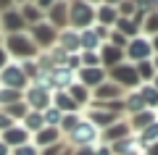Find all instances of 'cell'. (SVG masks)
Wrapping results in <instances>:
<instances>
[{
    "label": "cell",
    "mask_w": 158,
    "mask_h": 155,
    "mask_svg": "<svg viewBox=\"0 0 158 155\" xmlns=\"http://www.w3.org/2000/svg\"><path fill=\"white\" fill-rule=\"evenodd\" d=\"M3 47H6L8 58L11 61H34V58L40 55L37 45L32 42V37H29V32H21V34H6V39H3Z\"/></svg>",
    "instance_id": "6da1fadb"
},
{
    "label": "cell",
    "mask_w": 158,
    "mask_h": 155,
    "mask_svg": "<svg viewBox=\"0 0 158 155\" xmlns=\"http://www.w3.org/2000/svg\"><path fill=\"white\" fill-rule=\"evenodd\" d=\"M63 139H66L74 150H79V147H95V145L100 142V129H98L92 121H87L85 113H82L79 124H77V126H74Z\"/></svg>",
    "instance_id": "7a4b0ae2"
},
{
    "label": "cell",
    "mask_w": 158,
    "mask_h": 155,
    "mask_svg": "<svg viewBox=\"0 0 158 155\" xmlns=\"http://www.w3.org/2000/svg\"><path fill=\"white\" fill-rule=\"evenodd\" d=\"M95 11L98 6H90L87 0H71L69 3V27L82 32V29L95 27Z\"/></svg>",
    "instance_id": "3957f363"
},
{
    "label": "cell",
    "mask_w": 158,
    "mask_h": 155,
    "mask_svg": "<svg viewBox=\"0 0 158 155\" xmlns=\"http://www.w3.org/2000/svg\"><path fill=\"white\" fill-rule=\"evenodd\" d=\"M24 103L29 105V111H48L53 105V89L42 82H29V87L24 89Z\"/></svg>",
    "instance_id": "277c9868"
},
{
    "label": "cell",
    "mask_w": 158,
    "mask_h": 155,
    "mask_svg": "<svg viewBox=\"0 0 158 155\" xmlns=\"http://www.w3.org/2000/svg\"><path fill=\"white\" fill-rule=\"evenodd\" d=\"M108 79H111L113 84H118L124 92H129V89H137V87L142 84V82H140V76H137L135 63H129V61H124V63H118V66L108 68Z\"/></svg>",
    "instance_id": "5b68a950"
},
{
    "label": "cell",
    "mask_w": 158,
    "mask_h": 155,
    "mask_svg": "<svg viewBox=\"0 0 158 155\" xmlns=\"http://www.w3.org/2000/svg\"><path fill=\"white\" fill-rule=\"evenodd\" d=\"M0 84L6 89H19V92H24V89L29 87V79H27V74H24V66L19 61H8L6 68H0Z\"/></svg>",
    "instance_id": "8992f818"
},
{
    "label": "cell",
    "mask_w": 158,
    "mask_h": 155,
    "mask_svg": "<svg viewBox=\"0 0 158 155\" xmlns=\"http://www.w3.org/2000/svg\"><path fill=\"white\" fill-rule=\"evenodd\" d=\"M27 32H29V37H32V42L37 45L40 53H45V50H50V47H56V45H58V29L50 27L48 21L34 24V27H29Z\"/></svg>",
    "instance_id": "52a82bcc"
},
{
    "label": "cell",
    "mask_w": 158,
    "mask_h": 155,
    "mask_svg": "<svg viewBox=\"0 0 158 155\" xmlns=\"http://www.w3.org/2000/svg\"><path fill=\"white\" fill-rule=\"evenodd\" d=\"M124 55L129 63H142V61H153V45H150V37L140 34V37L129 39V45L124 47Z\"/></svg>",
    "instance_id": "ba28073f"
},
{
    "label": "cell",
    "mask_w": 158,
    "mask_h": 155,
    "mask_svg": "<svg viewBox=\"0 0 158 155\" xmlns=\"http://www.w3.org/2000/svg\"><path fill=\"white\" fill-rule=\"evenodd\" d=\"M27 29L29 27H27V21H24L19 6H13V8H8V11L0 13V32H3V37H6V34H21V32H27Z\"/></svg>",
    "instance_id": "9c48e42d"
},
{
    "label": "cell",
    "mask_w": 158,
    "mask_h": 155,
    "mask_svg": "<svg viewBox=\"0 0 158 155\" xmlns=\"http://www.w3.org/2000/svg\"><path fill=\"white\" fill-rule=\"evenodd\" d=\"M127 137H132V126H129L127 118H118L116 124H111L108 129L100 132V142H106V145H116V142H121Z\"/></svg>",
    "instance_id": "30bf717a"
},
{
    "label": "cell",
    "mask_w": 158,
    "mask_h": 155,
    "mask_svg": "<svg viewBox=\"0 0 158 155\" xmlns=\"http://www.w3.org/2000/svg\"><path fill=\"white\" fill-rule=\"evenodd\" d=\"M124 95L127 92L118 87V84H113L111 79H106L100 87L92 89V100H95V103H116V100H124Z\"/></svg>",
    "instance_id": "8fae6325"
},
{
    "label": "cell",
    "mask_w": 158,
    "mask_h": 155,
    "mask_svg": "<svg viewBox=\"0 0 158 155\" xmlns=\"http://www.w3.org/2000/svg\"><path fill=\"white\" fill-rule=\"evenodd\" d=\"M108 79V71L103 66H92V68H79L77 71V82L79 84H85L87 89H95V87H100L103 82Z\"/></svg>",
    "instance_id": "7c38bea8"
},
{
    "label": "cell",
    "mask_w": 158,
    "mask_h": 155,
    "mask_svg": "<svg viewBox=\"0 0 158 155\" xmlns=\"http://www.w3.org/2000/svg\"><path fill=\"white\" fill-rule=\"evenodd\" d=\"M98 55H100V66L106 68V71L127 61L124 50H121V47H116V45H111V42H103V45H100V50H98Z\"/></svg>",
    "instance_id": "4fadbf2b"
},
{
    "label": "cell",
    "mask_w": 158,
    "mask_h": 155,
    "mask_svg": "<svg viewBox=\"0 0 158 155\" xmlns=\"http://www.w3.org/2000/svg\"><path fill=\"white\" fill-rule=\"evenodd\" d=\"M45 21L50 27H56L58 32L61 29H69V0H58L56 6L45 13Z\"/></svg>",
    "instance_id": "5bb4252c"
},
{
    "label": "cell",
    "mask_w": 158,
    "mask_h": 155,
    "mask_svg": "<svg viewBox=\"0 0 158 155\" xmlns=\"http://www.w3.org/2000/svg\"><path fill=\"white\" fill-rule=\"evenodd\" d=\"M58 47L66 53V55H77V53H82V45H79V32L77 29H61L58 32Z\"/></svg>",
    "instance_id": "9a60e30c"
},
{
    "label": "cell",
    "mask_w": 158,
    "mask_h": 155,
    "mask_svg": "<svg viewBox=\"0 0 158 155\" xmlns=\"http://www.w3.org/2000/svg\"><path fill=\"white\" fill-rule=\"evenodd\" d=\"M0 139H3V142H6L11 150H16V147H21V145L32 142V134H29L27 129L21 126V124H16V126H11L8 132H3V134H0Z\"/></svg>",
    "instance_id": "2e32d148"
},
{
    "label": "cell",
    "mask_w": 158,
    "mask_h": 155,
    "mask_svg": "<svg viewBox=\"0 0 158 155\" xmlns=\"http://www.w3.org/2000/svg\"><path fill=\"white\" fill-rule=\"evenodd\" d=\"M53 108H58L63 116H66V113H82V108L74 103V97L66 92V89H58V92H53Z\"/></svg>",
    "instance_id": "e0dca14e"
},
{
    "label": "cell",
    "mask_w": 158,
    "mask_h": 155,
    "mask_svg": "<svg viewBox=\"0 0 158 155\" xmlns=\"http://www.w3.org/2000/svg\"><path fill=\"white\" fill-rule=\"evenodd\" d=\"M63 139V134H61V129H53V126H45V129H40L37 134L32 137V142L37 145L40 150L42 147H50V145H56V142H61Z\"/></svg>",
    "instance_id": "ac0fdd59"
},
{
    "label": "cell",
    "mask_w": 158,
    "mask_h": 155,
    "mask_svg": "<svg viewBox=\"0 0 158 155\" xmlns=\"http://www.w3.org/2000/svg\"><path fill=\"white\" fill-rule=\"evenodd\" d=\"M142 111H148V105H145V100H142V95H140V87L129 89V92L124 95V113L127 116H135V113H142Z\"/></svg>",
    "instance_id": "d6986e66"
},
{
    "label": "cell",
    "mask_w": 158,
    "mask_h": 155,
    "mask_svg": "<svg viewBox=\"0 0 158 155\" xmlns=\"http://www.w3.org/2000/svg\"><path fill=\"white\" fill-rule=\"evenodd\" d=\"M69 95L74 97V103H77L79 108H82V113H85V108H90V103H92V89H87L85 84H79V82H74L71 87L66 89Z\"/></svg>",
    "instance_id": "ffe728a7"
},
{
    "label": "cell",
    "mask_w": 158,
    "mask_h": 155,
    "mask_svg": "<svg viewBox=\"0 0 158 155\" xmlns=\"http://www.w3.org/2000/svg\"><path fill=\"white\" fill-rule=\"evenodd\" d=\"M127 121H129L132 126V134H140L142 129H148L153 121H158L156 111H142V113H135V116H127Z\"/></svg>",
    "instance_id": "44dd1931"
},
{
    "label": "cell",
    "mask_w": 158,
    "mask_h": 155,
    "mask_svg": "<svg viewBox=\"0 0 158 155\" xmlns=\"http://www.w3.org/2000/svg\"><path fill=\"white\" fill-rule=\"evenodd\" d=\"M79 45H82V53H98L100 50V45H103V39L98 37V32H95V27L92 29H82L79 32Z\"/></svg>",
    "instance_id": "7402d4cb"
},
{
    "label": "cell",
    "mask_w": 158,
    "mask_h": 155,
    "mask_svg": "<svg viewBox=\"0 0 158 155\" xmlns=\"http://www.w3.org/2000/svg\"><path fill=\"white\" fill-rule=\"evenodd\" d=\"M116 21H118V11L113 6H98V11H95V24H100V27H108V29H113L116 27Z\"/></svg>",
    "instance_id": "603a6c76"
},
{
    "label": "cell",
    "mask_w": 158,
    "mask_h": 155,
    "mask_svg": "<svg viewBox=\"0 0 158 155\" xmlns=\"http://www.w3.org/2000/svg\"><path fill=\"white\" fill-rule=\"evenodd\" d=\"M19 11H21V16H24V21H27V27H34V24L45 21V13L40 11L32 0H29V3H24V6H19Z\"/></svg>",
    "instance_id": "cb8c5ba5"
},
{
    "label": "cell",
    "mask_w": 158,
    "mask_h": 155,
    "mask_svg": "<svg viewBox=\"0 0 158 155\" xmlns=\"http://www.w3.org/2000/svg\"><path fill=\"white\" fill-rule=\"evenodd\" d=\"M116 32H121L127 39H135V37H140V27H137V21L135 18H124V16H118V21H116Z\"/></svg>",
    "instance_id": "d4e9b609"
},
{
    "label": "cell",
    "mask_w": 158,
    "mask_h": 155,
    "mask_svg": "<svg viewBox=\"0 0 158 155\" xmlns=\"http://www.w3.org/2000/svg\"><path fill=\"white\" fill-rule=\"evenodd\" d=\"M21 126H24V129H27V132L34 137V134H37L40 129H45V121H42V113H40V111H29L27 116H24Z\"/></svg>",
    "instance_id": "484cf974"
},
{
    "label": "cell",
    "mask_w": 158,
    "mask_h": 155,
    "mask_svg": "<svg viewBox=\"0 0 158 155\" xmlns=\"http://www.w3.org/2000/svg\"><path fill=\"white\" fill-rule=\"evenodd\" d=\"M140 34H145V37H156L158 34V11H148L145 18H142L140 24Z\"/></svg>",
    "instance_id": "4316f807"
},
{
    "label": "cell",
    "mask_w": 158,
    "mask_h": 155,
    "mask_svg": "<svg viewBox=\"0 0 158 155\" xmlns=\"http://www.w3.org/2000/svg\"><path fill=\"white\" fill-rule=\"evenodd\" d=\"M0 111L8 113V116H11L16 124H21V121H24V116L29 113V105L24 103V100H19V103H13V105H6V108H0Z\"/></svg>",
    "instance_id": "83f0119b"
},
{
    "label": "cell",
    "mask_w": 158,
    "mask_h": 155,
    "mask_svg": "<svg viewBox=\"0 0 158 155\" xmlns=\"http://www.w3.org/2000/svg\"><path fill=\"white\" fill-rule=\"evenodd\" d=\"M140 95H142V100H145L148 111H156L158 108V89L153 87V84H140Z\"/></svg>",
    "instance_id": "f1b7e54d"
},
{
    "label": "cell",
    "mask_w": 158,
    "mask_h": 155,
    "mask_svg": "<svg viewBox=\"0 0 158 155\" xmlns=\"http://www.w3.org/2000/svg\"><path fill=\"white\" fill-rule=\"evenodd\" d=\"M137 68V76H140L142 84H150L153 79H156V66H153V61H142V63H135Z\"/></svg>",
    "instance_id": "f546056e"
},
{
    "label": "cell",
    "mask_w": 158,
    "mask_h": 155,
    "mask_svg": "<svg viewBox=\"0 0 158 155\" xmlns=\"http://www.w3.org/2000/svg\"><path fill=\"white\" fill-rule=\"evenodd\" d=\"M19 100H24V92H19V89H6V87H0V108L13 105V103H19Z\"/></svg>",
    "instance_id": "4dcf8cb0"
},
{
    "label": "cell",
    "mask_w": 158,
    "mask_h": 155,
    "mask_svg": "<svg viewBox=\"0 0 158 155\" xmlns=\"http://www.w3.org/2000/svg\"><path fill=\"white\" fill-rule=\"evenodd\" d=\"M42 121H45V126H53V129H58L61 126V121H63V113L58 111V108H48V111H42Z\"/></svg>",
    "instance_id": "1f68e13d"
},
{
    "label": "cell",
    "mask_w": 158,
    "mask_h": 155,
    "mask_svg": "<svg viewBox=\"0 0 158 155\" xmlns=\"http://www.w3.org/2000/svg\"><path fill=\"white\" fill-rule=\"evenodd\" d=\"M137 137H140L142 145H148V147H150V145H156V142H158V121H153L148 129H142Z\"/></svg>",
    "instance_id": "d6a6232c"
},
{
    "label": "cell",
    "mask_w": 158,
    "mask_h": 155,
    "mask_svg": "<svg viewBox=\"0 0 158 155\" xmlns=\"http://www.w3.org/2000/svg\"><path fill=\"white\" fill-rule=\"evenodd\" d=\"M79 118H82V113H66V116H63L61 126H58V129H61V134H63V137H66V134H69V132H71V129H74V126L79 124Z\"/></svg>",
    "instance_id": "836d02e7"
},
{
    "label": "cell",
    "mask_w": 158,
    "mask_h": 155,
    "mask_svg": "<svg viewBox=\"0 0 158 155\" xmlns=\"http://www.w3.org/2000/svg\"><path fill=\"white\" fill-rule=\"evenodd\" d=\"M116 11H118V16H124V18H135V13L140 11V8H137L132 0H121V3L116 6Z\"/></svg>",
    "instance_id": "e575fe53"
},
{
    "label": "cell",
    "mask_w": 158,
    "mask_h": 155,
    "mask_svg": "<svg viewBox=\"0 0 158 155\" xmlns=\"http://www.w3.org/2000/svg\"><path fill=\"white\" fill-rule=\"evenodd\" d=\"M79 61H82V68H92V66H100V55L98 53H79Z\"/></svg>",
    "instance_id": "d590c367"
},
{
    "label": "cell",
    "mask_w": 158,
    "mask_h": 155,
    "mask_svg": "<svg viewBox=\"0 0 158 155\" xmlns=\"http://www.w3.org/2000/svg\"><path fill=\"white\" fill-rule=\"evenodd\" d=\"M66 147H69V142H66V139H61V142L50 145V147H42V150H40V155H61Z\"/></svg>",
    "instance_id": "8d00e7d4"
},
{
    "label": "cell",
    "mask_w": 158,
    "mask_h": 155,
    "mask_svg": "<svg viewBox=\"0 0 158 155\" xmlns=\"http://www.w3.org/2000/svg\"><path fill=\"white\" fill-rule=\"evenodd\" d=\"M11 155H40V147L34 142H27V145H21V147L11 150Z\"/></svg>",
    "instance_id": "74e56055"
},
{
    "label": "cell",
    "mask_w": 158,
    "mask_h": 155,
    "mask_svg": "<svg viewBox=\"0 0 158 155\" xmlns=\"http://www.w3.org/2000/svg\"><path fill=\"white\" fill-rule=\"evenodd\" d=\"M108 42H111V45H116V47H121V50H124L127 45H129V39H127V37H124V34H121V32H116V29H111V37H108Z\"/></svg>",
    "instance_id": "f35d334b"
},
{
    "label": "cell",
    "mask_w": 158,
    "mask_h": 155,
    "mask_svg": "<svg viewBox=\"0 0 158 155\" xmlns=\"http://www.w3.org/2000/svg\"><path fill=\"white\" fill-rule=\"evenodd\" d=\"M11 126H16V121H13V118L8 116V113H3V111H0V134H3V132H8Z\"/></svg>",
    "instance_id": "ab89813d"
},
{
    "label": "cell",
    "mask_w": 158,
    "mask_h": 155,
    "mask_svg": "<svg viewBox=\"0 0 158 155\" xmlns=\"http://www.w3.org/2000/svg\"><path fill=\"white\" fill-rule=\"evenodd\" d=\"M32 3H34V6H37L42 13H48V11H50V8L58 3V0H32Z\"/></svg>",
    "instance_id": "60d3db41"
},
{
    "label": "cell",
    "mask_w": 158,
    "mask_h": 155,
    "mask_svg": "<svg viewBox=\"0 0 158 155\" xmlns=\"http://www.w3.org/2000/svg\"><path fill=\"white\" fill-rule=\"evenodd\" d=\"M95 155H113V150H111V145L98 142V145H95Z\"/></svg>",
    "instance_id": "b9f144b4"
},
{
    "label": "cell",
    "mask_w": 158,
    "mask_h": 155,
    "mask_svg": "<svg viewBox=\"0 0 158 155\" xmlns=\"http://www.w3.org/2000/svg\"><path fill=\"white\" fill-rule=\"evenodd\" d=\"M11 61V58H8V53H6V47H3V45H0V68H6V63Z\"/></svg>",
    "instance_id": "7bdbcfd3"
},
{
    "label": "cell",
    "mask_w": 158,
    "mask_h": 155,
    "mask_svg": "<svg viewBox=\"0 0 158 155\" xmlns=\"http://www.w3.org/2000/svg\"><path fill=\"white\" fill-rule=\"evenodd\" d=\"M74 155H95V147H79L74 150Z\"/></svg>",
    "instance_id": "ee69618b"
},
{
    "label": "cell",
    "mask_w": 158,
    "mask_h": 155,
    "mask_svg": "<svg viewBox=\"0 0 158 155\" xmlns=\"http://www.w3.org/2000/svg\"><path fill=\"white\" fill-rule=\"evenodd\" d=\"M13 6H16L13 0H0V13H3V11H8V8H13Z\"/></svg>",
    "instance_id": "f6af8a7d"
},
{
    "label": "cell",
    "mask_w": 158,
    "mask_h": 155,
    "mask_svg": "<svg viewBox=\"0 0 158 155\" xmlns=\"http://www.w3.org/2000/svg\"><path fill=\"white\" fill-rule=\"evenodd\" d=\"M0 155H11V147H8L3 139H0Z\"/></svg>",
    "instance_id": "bcb514c9"
},
{
    "label": "cell",
    "mask_w": 158,
    "mask_h": 155,
    "mask_svg": "<svg viewBox=\"0 0 158 155\" xmlns=\"http://www.w3.org/2000/svg\"><path fill=\"white\" fill-rule=\"evenodd\" d=\"M150 45H153V53L158 55V34H156V37H150Z\"/></svg>",
    "instance_id": "7dc6e473"
},
{
    "label": "cell",
    "mask_w": 158,
    "mask_h": 155,
    "mask_svg": "<svg viewBox=\"0 0 158 155\" xmlns=\"http://www.w3.org/2000/svg\"><path fill=\"white\" fill-rule=\"evenodd\" d=\"M148 155H158V142H156V145H150V147H148Z\"/></svg>",
    "instance_id": "c3c4849f"
},
{
    "label": "cell",
    "mask_w": 158,
    "mask_h": 155,
    "mask_svg": "<svg viewBox=\"0 0 158 155\" xmlns=\"http://www.w3.org/2000/svg\"><path fill=\"white\" fill-rule=\"evenodd\" d=\"M118 3H121V0H103V6H113V8H116Z\"/></svg>",
    "instance_id": "681fc988"
},
{
    "label": "cell",
    "mask_w": 158,
    "mask_h": 155,
    "mask_svg": "<svg viewBox=\"0 0 158 155\" xmlns=\"http://www.w3.org/2000/svg\"><path fill=\"white\" fill-rule=\"evenodd\" d=\"M153 66H156V74H158V55H153Z\"/></svg>",
    "instance_id": "f907efd6"
},
{
    "label": "cell",
    "mask_w": 158,
    "mask_h": 155,
    "mask_svg": "<svg viewBox=\"0 0 158 155\" xmlns=\"http://www.w3.org/2000/svg\"><path fill=\"white\" fill-rule=\"evenodd\" d=\"M87 3H90V6H100L103 0H87Z\"/></svg>",
    "instance_id": "816d5d0a"
},
{
    "label": "cell",
    "mask_w": 158,
    "mask_h": 155,
    "mask_svg": "<svg viewBox=\"0 0 158 155\" xmlns=\"http://www.w3.org/2000/svg\"><path fill=\"white\" fill-rule=\"evenodd\" d=\"M150 84H153V87H156V89H158V74H156V79H153V82H150Z\"/></svg>",
    "instance_id": "f5cc1de1"
},
{
    "label": "cell",
    "mask_w": 158,
    "mask_h": 155,
    "mask_svg": "<svg viewBox=\"0 0 158 155\" xmlns=\"http://www.w3.org/2000/svg\"><path fill=\"white\" fill-rule=\"evenodd\" d=\"M13 3H16V6H24V3H29V0H13Z\"/></svg>",
    "instance_id": "db71d44e"
},
{
    "label": "cell",
    "mask_w": 158,
    "mask_h": 155,
    "mask_svg": "<svg viewBox=\"0 0 158 155\" xmlns=\"http://www.w3.org/2000/svg\"><path fill=\"white\" fill-rule=\"evenodd\" d=\"M156 116H158V108H156Z\"/></svg>",
    "instance_id": "11a10c76"
},
{
    "label": "cell",
    "mask_w": 158,
    "mask_h": 155,
    "mask_svg": "<svg viewBox=\"0 0 158 155\" xmlns=\"http://www.w3.org/2000/svg\"><path fill=\"white\" fill-rule=\"evenodd\" d=\"M0 87H3V84H0Z\"/></svg>",
    "instance_id": "9f6ffc18"
}]
</instances>
